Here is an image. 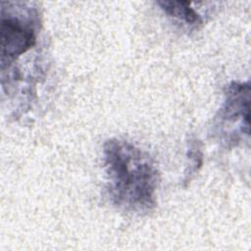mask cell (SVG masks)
Masks as SVG:
<instances>
[{
    "label": "cell",
    "instance_id": "cell-3",
    "mask_svg": "<svg viewBox=\"0 0 251 251\" xmlns=\"http://www.w3.org/2000/svg\"><path fill=\"white\" fill-rule=\"evenodd\" d=\"M249 83L232 81L213 124V132L224 145H236L249 136Z\"/></svg>",
    "mask_w": 251,
    "mask_h": 251
},
{
    "label": "cell",
    "instance_id": "cell-5",
    "mask_svg": "<svg viewBox=\"0 0 251 251\" xmlns=\"http://www.w3.org/2000/svg\"><path fill=\"white\" fill-rule=\"evenodd\" d=\"M189 150L188 158L191 160V162L189 164L190 167L188 169V173H186L187 179L190 177L192 172H197V166H201L202 164V153L200 151L197 140H194V142L189 145Z\"/></svg>",
    "mask_w": 251,
    "mask_h": 251
},
{
    "label": "cell",
    "instance_id": "cell-2",
    "mask_svg": "<svg viewBox=\"0 0 251 251\" xmlns=\"http://www.w3.org/2000/svg\"><path fill=\"white\" fill-rule=\"evenodd\" d=\"M2 4L1 9V68L11 64L36 42L38 14L29 7L15 3Z\"/></svg>",
    "mask_w": 251,
    "mask_h": 251
},
{
    "label": "cell",
    "instance_id": "cell-1",
    "mask_svg": "<svg viewBox=\"0 0 251 251\" xmlns=\"http://www.w3.org/2000/svg\"><path fill=\"white\" fill-rule=\"evenodd\" d=\"M103 163L114 206L134 215L155 208L159 172L147 152L126 140L112 138L103 146Z\"/></svg>",
    "mask_w": 251,
    "mask_h": 251
},
{
    "label": "cell",
    "instance_id": "cell-4",
    "mask_svg": "<svg viewBox=\"0 0 251 251\" xmlns=\"http://www.w3.org/2000/svg\"><path fill=\"white\" fill-rule=\"evenodd\" d=\"M157 4L169 17L188 26L197 27L203 22L201 16L191 7L192 2L158 1Z\"/></svg>",
    "mask_w": 251,
    "mask_h": 251
}]
</instances>
